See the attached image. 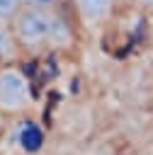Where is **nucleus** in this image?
Wrapping results in <instances>:
<instances>
[{
	"mask_svg": "<svg viewBox=\"0 0 153 155\" xmlns=\"http://www.w3.org/2000/svg\"><path fill=\"white\" fill-rule=\"evenodd\" d=\"M24 10V0H0V22H12Z\"/></svg>",
	"mask_w": 153,
	"mask_h": 155,
	"instance_id": "nucleus-5",
	"label": "nucleus"
},
{
	"mask_svg": "<svg viewBox=\"0 0 153 155\" xmlns=\"http://www.w3.org/2000/svg\"><path fill=\"white\" fill-rule=\"evenodd\" d=\"M17 63H24V53L15 36L12 22H0V65H17Z\"/></svg>",
	"mask_w": 153,
	"mask_h": 155,
	"instance_id": "nucleus-4",
	"label": "nucleus"
},
{
	"mask_svg": "<svg viewBox=\"0 0 153 155\" xmlns=\"http://www.w3.org/2000/svg\"><path fill=\"white\" fill-rule=\"evenodd\" d=\"M15 36L24 58H36L49 51L70 48L75 41V19L68 10H32L24 7L12 19Z\"/></svg>",
	"mask_w": 153,
	"mask_h": 155,
	"instance_id": "nucleus-1",
	"label": "nucleus"
},
{
	"mask_svg": "<svg viewBox=\"0 0 153 155\" xmlns=\"http://www.w3.org/2000/svg\"><path fill=\"white\" fill-rule=\"evenodd\" d=\"M34 109V90L32 80L22 63L17 65H0V114L7 116H24Z\"/></svg>",
	"mask_w": 153,
	"mask_h": 155,
	"instance_id": "nucleus-2",
	"label": "nucleus"
},
{
	"mask_svg": "<svg viewBox=\"0 0 153 155\" xmlns=\"http://www.w3.org/2000/svg\"><path fill=\"white\" fill-rule=\"evenodd\" d=\"M119 5L121 0H68V12L78 27L95 31L114 19Z\"/></svg>",
	"mask_w": 153,
	"mask_h": 155,
	"instance_id": "nucleus-3",
	"label": "nucleus"
},
{
	"mask_svg": "<svg viewBox=\"0 0 153 155\" xmlns=\"http://www.w3.org/2000/svg\"><path fill=\"white\" fill-rule=\"evenodd\" d=\"M141 12H146V15H151L153 17V0H131Z\"/></svg>",
	"mask_w": 153,
	"mask_h": 155,
	"instance_id": "nucleus-7",
	"label": "nucleus"
},
{
	"mask_svg": "<svg viewBox=\"0 0 153 155\" xmlns=\"http://www.w3.org/2000/svg\"><path fill=\"white\" fill-rule=\"evenodd\" d=\"M2 126H5V116L0 114V133H2Z\"/></svg>",
	"mask_w": 153,
	"mask_h": 155,
	"instance_id": "nucleus-8",
	"label": "nucleus"
},
{
	"mask_svg": "<svg viewBox=\"0 0 153 155\" xmlns=\"http://www.w3.org/2000/svg\"><path fill=\"white\" fill-rule=\"evenodd\" d=\"M24 7L32 10H68V0H24Z\"/></svg>",
	"mask_w": 153,
	"mask_h": 155,
	"instance_id": "nucleus-6",
	"label": "nucleus"
}]
</instances>
